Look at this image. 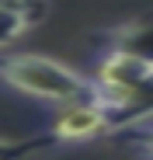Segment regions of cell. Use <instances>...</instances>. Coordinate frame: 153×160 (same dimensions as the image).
<instances>
[{
	"instance_id": "5b68a950",
	"label": "cell",
	"mask_w": 153,
	"mask_h": 160,
	"mask_svg": "<svg viewBox=\"0 0 153 160\" xmlns=\"http://www.w3.org/2000/svg\"><path fill=\"white\" fill-rule=\"evenodd\" d=\"M49 11L38 4H0V49H7L21 35H28Z\"/></svg>"
},
{
	"instance_id": "8992f818",
	"label": "cell",
	"mask_w": 153,
	"mask_h": 160,
	"mask_svg": "<svg viewBox=\"0 0 153 160\" xmlns=\"http://www.w3.org/2000/svg\"><path fill=\"white\" fill-rule=\"evenodd\" d=\"M49 146L45 139H11V136H0V160H24L28 153Z\"/></svg>"
},
{
	"instance_id": "3957f363",
	"label": "cell",
	"mask_w": 153,
	"mask_h": 160,
	"mask_svg": "<svg viewBox=\"0 0 153 160\" xmlns=\"http://www.w3.org/2000/svg\"><path fill=\"white\" fill-rule=\"evenodd\" d=\"M101 42H105V52H122V56L153 70V18H136V21L115 24L101 35Z\"/></svg>"
},
{
	"instance_id": "277c9868",
	"label": "cell",
	"mask_w": 153,
	"mask_h": 160,
	"mask_svg": "<svg viewBox=\"0 0 153 160\" xmlns=\"http://www.w3.org/2000/svg\"><path fill=\"white\" fill-rule=\"evenodd\" d=\"M105 118H108V136H115V132H129L136 125L153 122V73L136 87V94L125 101V104H118L115 112H105Z\"/></svg>"
},
{
	"instance_id": "6da1fadb",
	"label": "cell",
	"mask_w": 153,
	"mask_h": 160,
	"mask_svg": "<svg viewBox=\"0 0 153 160\" xmlns=\"http://www.w3.org/2000/svg\"><path fill=\"white\" fill-rule=\"evenodd\" d=\"M0 84L21 98L52 104V108H63V104L84 101L94 94L91 77L76 73L73 66H66L59 59L38 56V52H7V56H0Z\"/></svg>"
},
{
	"instance_id": "7a4b0ae2",
	"label": "cell",
	"mask_w": 153,
	"mask_h": 160,
	"mask_svg": "<svg viewBox=\"0 0 153 160\" xmlns=\"http://www.w3.org/2000/svg\"><path fill=\"white\" fill-rule=\"evenodd\" d=\"M97 136H108V118H105V108H101V101L94 94L56 108V115L45 125V143H56V146L91 143Z\"/></svg>"
},
{
	"instance_id": "52a82bcc",
	"label": "cell",
	"mask_w": 153,
	"mask_h": 160,
	"mask_svg": "<svg viewBox=\"0 0 153 160\" xmlns=\"http://www.w3.org/2000/svg\"><path fill=\"white\" fill-rule=\"evenodd\" d=\"M129 143L146 157V160H153V122H146V125H136V129H129Z\"/></svg>"
}]
</instances>
